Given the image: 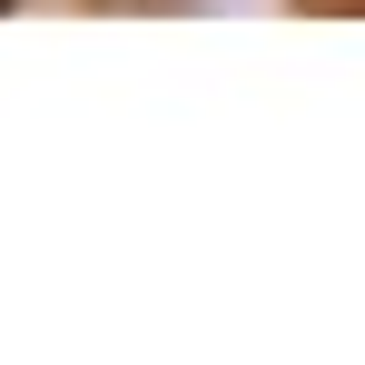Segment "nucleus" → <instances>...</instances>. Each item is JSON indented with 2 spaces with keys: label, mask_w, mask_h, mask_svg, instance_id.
Returning a JSON list of instances; mask_svg holds the SVG:
<instances>
[{
  "label": "nucleus",
  "mask_w": 365,
  "mask_h": 365,
  "mask_svg": "<svg viewBox=\"0 0 365 365\" xmlns=\"http://www.w3.org/2000/svg\"><path fill=\"white\" fill-rule=\"evenodd\" d=\"M0 10H10V0H0Z\"/></svg>",
  "instance_id": "obj_1"
}]
</instances>
